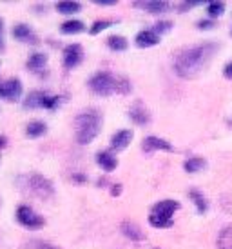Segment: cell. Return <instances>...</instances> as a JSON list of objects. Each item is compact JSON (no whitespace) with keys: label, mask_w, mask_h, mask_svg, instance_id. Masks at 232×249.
<instances>
[{"label":"cell","mask_w":232,"mask_h":249,"mask_svg":"<svg viewBox=\"0 0 232 249\" xmlns=\"http://www.w3.org/2000/svg\"><path fill=\"white\" fill-rule=\"evenodd\" d=\"M218 44L216 42H207V44H199V46H192V48L182 49L174 58V71L178 76L182 78H194L198 76L207 64L212 60V56L218 51Z\"/></svg>","instance_id":"cell-1"},{"label":"cell","mask_w":232,"mask_h":249,"mask_svg":"<svg viewBox=\"0 0 232 249\" xmlns=\"http://www.w3.org/2000/svg\"><path fill=\"white\" fill-rule=\"evenodd\" d=\"M76 125V142L80 145H87L98 137L100 127H102V115L96 109L82 111L75 118Z\"/></svg>","instance_id":"cell-2"},{"label":"cell","mask_w":232,"mask_h":249,"mask_svg":"<svg viewBox=\"0 0 232 249\" xmlns=\"http://www.w3.org/2000/svg\"><path fill=\"white\" fill-rule=\"evenodd\" d=\"M180 209V204L176 200H162L154 204V208L149 214V224L152 228H171L172 226V214Z\"/></svg>","instance_id":"cell-3"},{"label":"cell","mask_w":232,"mask_h":249,"mask_svg":"<svg viewBox=\"0 0 232 249\" xmlns=\"http://www.w3.org/2000/svg\"><path fill=\"white\" fill-rule=\"evenodd\" d=\"M116 80L118 76H115L109 71H98L89 78L87 86L98 97H111L113 93H116Z\"/></svg>","instance_id":"cell-4"},{"label":"cell","mask_w":232,"mask_h":249,"mask_svg":"<svg viewBox=\"0 0 232 249\" xmlns=\"http://www.w3.org/2000/svg\"><path fill=\"white\" fill-rule=\"evenodd\" d=\"M62 102V97L58 95H48L46 91H31L26 100H24V107L26 109H36V107H44V109L53 111L56 109Z\"/></svg>","instance_id":"cell-5"},{"label":"cell","mask_w":232,"mask_h":249,"mask_svg":"<svg viewBox=\"0 0 232 249\" xmlns=\"http://www.w3.org/2000/svg\"><path fill=\"white\" fill-rule=\"evenodd\" d=\"M28 186L31 189V193L40 196V198H49L55 195V187H53V182L42 175H31L28 177Z\"/></svg>","instance_id":"cell-6"},{"label":"cell","mask_w":232,"mask_h":249,"mask_svg":"<svg viewBox=\"0 0 232 249\" xmlns=\"http://www.w3.org/2000/svg\"><path fill=\"white\" fill-rule=\"evenodd\" d=\"M17 220H18L20 226L28 229H38L46 224V220L42 218L40 214L36 213L34 209L29 208V206H20L17 209Z\"/></svg>","instance_id":"cell-7"},{"label":"cell","mask_w":232,"mask_h":249,"mask_svg":"<svg viewBox=\"0 0 232 249\" xmlns=\"http://www.w3.org/2000/svg\"><path fill=\"white\" fill-rule=\"evenodd\" d=\"M22 82L18 78H9L6 82H0V98L15 102V100H20L22 97Z\"/></svg>","instance_id":"cell-8"},{"label":"cell","mask_w":232,"mask_h":249,"mask_svg":"<svg viewBox=\"0 0 232 249\" xmlns=\"http://www.w3.org/2000/svg\"><path fill=\"white\" fill-rule=\"evenodd\" d=\"M83 60V49L80 44H69L64 49V68L66 70H75Z\"/></svg>","instance_id":"cell-9"},{"label":"cell","mask_w":232,"mask_h":249,"mask_svg":"<svg viewBox=\"0 0 232 249\" xmlns=\"http://www.w3.org/2000/svg\"><path fill=\"white\" fill-rule=\"evenodd\" d=\"M129 117H131V120H133V122H134L136 125H147L150 122L149 109H147V107L144 106V102H140V100L131 106Z\"/></svg>","instance_id":"cell-10"},{"label":"cell","mask_w":232,"mask_h":249,"mask_svg":"<svg viewBox=\"0 0 232 249\" xmlns=\"http://www.w3.org/2000/svg\"><path fill=\"white\" fill-rule=\"evenodd\" d=\"M13 36L17 40L26 42V44H38V36L34 35V31L28 24H17L13 28Z\"/></svg>","instance_id":"cell-11"},{"label":"cell","mask_w":232,"mask_h":249,"mask_svg":"<svg viewBox=\"0 0 232 249\" xmlns=\"http://www.w3.org/2000/svg\"><path fill=\"white\" fill-rule=\"evenodd\" d=\"M131 140H133V131L131 129H120L111 137V147L115 151H122L131 144Z\"/></svg>","instance_id":"cell-12"},{"label":"cell","mask_w":232,"mask_h":249,"mask_svg":"<svg viewBox=\"0 0 232 249\" xmlns=\"http://www.w3.org/2000/svg\"><path fill=\"white\" fill-rule=\"evenodd\" d=\"M142 147H144L145 153L158 151V149H162V151H172L174 149L171 145V142H167L164 139H158V137H147V139H144Z\"/></svg>","instance_id":"cell-13"},{"label":"cell","mask_w":232,"mask_h":249,"mask_svg":"<svg viewBox=\"0 0 232 249\" xmlns=\"http://www.w3.org/2000/svg\"><path fill=\"white\" fill-rule=\"evenodd\" d=\"M138 48H152V46H156L160 44V36L152 31V29H144V31H140L134 38Z\"/></svg>","instance_id":"cell-14"},{"label":"cell","mask_w":232,"mask_h":249,"mask_svg":"<svg viewBox=\"0 0 232 249\" xmlns=\"http://www.w3.org/2000/svg\"><path fill=\"white\" fill-rule=\"evenodd\" d=\"M96 164L102 167L103 171L111 173V171H115L116 167H118V159L109 151H100L96 155Z\"/></svg>","instance_id":"cell-15"},{"label":"cell","mask_w":232,"mask_h":249,"mask_svg":"<svg viewBox=\"0 0 232 249\" xmlns=\"http://www.w3.org/2000/svg\"><path fill=\"white\" fill-rule=\"evenodd\" d=\"M122 233L129 240H133V242H142L145 236L144 233H142V229L138 228L136 224H133V222H123L122 224Z\"/></svg>","instance_id":"cell-16"},{"label":"cell","mask_w":232,"mask_h":249,"mask_svg":"<svg viewBox=\"0 0 232 249\" xmlns=\"http://www.w3.org/2000/svg\"><path fill=\"white\" fill-rule=\"evenodd\" d=\"M46 64H48V55H46V53H33V55H29V58H28V70L36 73V71L44 70Z\"/></svg>","instance_id":"cell-17"},{"label":"cell","mask_w":232,"mask_h":249,"mask_svg":"<svg viewBox=\"0 0 232 249\" xmlns=\"http://www.w3.org/2000/svg\"><path fill=\"white\" fill-rule=\"evenodd\" d=\"M60 31L64 35H78L85 31V24L82 20H67L60 26Z\"/></svg>","instance_id":"cell-18"},{"label":"cell","mask_w":232,"mask_h":249,"mask_svg":"<svg viewBox=\"0 0 232 249\" xmlns=\"http://www.w3.org/2000/svg\"><path fill=\"white\" fill-rule=\"evenodd\" d=\"M46 133H48V125L40 122V120H33L26 127V135H28L29 139H38V137L46 135Z\"/></svg>","instance_id":"cell-19"},{"label":"cell","mask_w":232,"mask_h":249,"mask_svg":"<svg viewBox=\"0 0 232 249\" xmlns=\"http://www.w3.org/2000/svg\"><path fill=\"white\" fill-rule=\"evenodd\" d=\"M183 167L187 173H198V171H201V169L207 167V160H205L203 157H192V159H189L185 162Z\"/></svg>","instance_id":"cell-20"},{"label":"cell","mask_w":232,"mask_h":249,"mask_svg":"<svg viewBox=\"0 0 232 249\" xmlns=\"http://www.w3.org/2000/svg\"><path fill=\"white\" fill-rule=\"evenodd\" d=\"M216 246L218 249H232V226H227L219 231Z\"/></svg>","instance_id":"cell-21"},{"label":"cell","mask_w":232,"mask_h":249,"mask_svg":"<svg viewBox=\"0 0 232 249\" xmlns=\"http://www.w3.org/2000/svg\"><path fill=\"white\" fill-rule=\"evenodd\" d=\"M56 11L62 15H76L82 11L80 2H56Z\"/></svg>","instance_id":"cell-22"},{"label":"cell","mask_w":232,"mask_h":249,"mask_svg":"<svg viewBox=\"0 0 232 249\" xmlns=\"http://www.w3.org/2000/svg\"><path fill=\"white\" fill-rule=\"evenodd\" d=\"M189 196H191V200L194 202V206H196L199 214H203L205 211L209 209V202L205 200V196L201 195V191H198V189H191V191H189Z\"/></svg>","instance_id":"cell-23"},{"label":"cell","mask_w":232,"mask_h":249,"mask_svg":"<svg viewBox=\"0 0 232 249\" xmlns=\"http://www.w3.org/2000/svg\"><path fill=\"white\" fill-rule=\"evenodd\" d=\"M107 46H109V49H113V51H125V49L129 48V42L122 35H111L109 38H107Z\"/></svg>","instance_id":"cell-24"},{"label":"cell","mask_w":232,"mask_h":249,"mask_svg":"<svg viewBox=\"0 0 232 249\" xmlns=\"http://www.w3.org/2000/svg\"><path fill=\"white\" fill-rule=\"evenodd\" d=\"M136 6L144 7L145 11H149V13H165L169 9L167 2H142V4H136Z\"/></svg>","instance_id":"cell-25"},{"label":"cell","mask_w":232,"mask_h":249,"mask_svg":"<svg viewBox=\"0 0 232 249\" xmlns=\"http://www.w3.org/2000/svg\"><path fill=\"white\" fill-rule=\"evenodd\" d=\"M111 26H115V22L113 20H96L95 24L91 26L89 33H91V35H98V33H102V31H105V29H109Z\"/></svg>","instance_id":"cell-26"},{"label":"cell","mask_w":232,"mask_h":249,"mask_svg":"<svg viewBox=\"0 0 232 249\" xmlns=\"http://www.w3.org/2000/svg\"><path fill=\"white\" fill-rule=\"evenodd\" d=\"M223 11H225V4H223V2H211V4H209V7H207V13H209V17H211V18H216V17H219Z\"/></svg>","instance_id":"cell-27"},{"label":"cell","mask_w":232,"mask_h":249,"mask_svg":"<svg viewBox=\"0 0 232 249\" xmlns=\"http://www.w3.org/2000/svg\"><path fill=\"white\" fill-rule=\"evenodd\" d=\"M171 28H172V22H169V20H160V22H156V24H154L152 31H154V33H156V35L160 36V35H164V33H169V31H171Z\"/></svg>","instance_id":"cell-28"},{"label":"cell","mask_w":232,"mask_h":249,"mask_svg":"<svg viewBox=\"0 0 232 249\" xmlns=\"http://www.w3.org/2000/svg\"><path fill=\"white\" fill-rule=\"evenodd\" d=\"M6 49V42H4V22L0 18V53Z\"/></svg>","instance_id":"cell-29"},{"label":"cell","mask_w":232,"mask_h":249,"mask_svg":"<svg viewBox=\"0 0 232 249\" xmlns=\"http://www.w3.org/2000/svg\"><path fill=\"white\" fill-rule=\"evenodd\" d=\"M33 246L36 249H60V248H56V246H53V244H48V242H33Z\"/></svg>","instance_id":"cell-30"},{"label":"cell","mask_w":232,"mask_h":249,"mask_svg":"<svg viewBox=\"0 0 232 249\" xmlns=\"http://www.w3.org/2000/svg\"><path fill=\"white\" fill-rule=\"evenodd\" d=\"M73 182H76V184H85V182H87V177L83 173H73Z\"/></svg>","instance_id":"cell-31"},{"label":"cell","mask_w":232,"mask_h":249,"mask_svg":"<svg viewBox=\"0 0 232 249\" xmlns=\"http://www.w3.org/2000/svg\"><path fill=\"white\" fill-rule=\"evenodd\" d=\"M198 4H201V2H183V4H180V6H178V9H180V11H185V9L198 6Z\"/></svg>","instance_id":"cell-32"},{"label":"cell","mask_w":232,"mask_h":249,"mask_svg":"<svg viewBox=\"0 0 232 249\" xmlns=\"http://www.w3.org/2000/svg\"><path fill=\"white\" fill-rule=\"evenodd\" d=\"M111 195H113V196L122 195V184H113V187H111Z\"/></svg>","instance_id":"cell-33"},{"label":"cell","mask_w":232,"mask_h":249,"mask_svg":"<svg viewBox=\"0 0 232 249\" xmlns=\"http://www.w3.org/2000/svg\"><path fill=\"white\" fill-rule=\"evenodd\" d=\"M198 28L199 29H212V28H214V22H209V20H201V22H199V24H198Z\"/></svg>","instance_id":"cell-34"},{"label":"cell","mask_w":232,"mask_h":249,"mask_svg":"<svg viewBox=\"0 0 232 249\" xmlns=\"http://www.w3.org/2000/svg\"><path fill=\"white\" fill-rule=\"evenodd\" d=\"M96 6H115L116 0H96Z\"/></svg>","instance_id":"cell-35"},{"label":"cell","mask_w":232,"mask_h":249,"mask_svg":"<svg viewBox=\"0 0 232 249\" xmlns=\"http://www.w3.org/2000/svg\"><path fill=\"white\" fill-rule=\"evenodd\" d=\"M223 73H225V76H227V78H232V62L229 64V66H227V68H225V71H223Z\"/></svg>","instance_id":"cell-36"},{"label":"cell","mask_w":232,"mask_h":249,"mask_svg":"<svg viewBox=\"0 0 232 249\" xmlns=\"http://www.w3.org/2000/svg\"><path fill=\"white\" fill-rule=\"evenodd\" d=\"M6 145H7V139L4 137V135H0V149L6 147Z\"/></svg>","instance_id":"cell-37"},{"label":"cell","mask_w":232,"mask_h":249,"mask_svg":"<svg viewBox=\"0 0 232 249\" xmlns=\"http://www.w3.org/2000/svg\"><path fill=\"white\" fill-rule=\"evenodd\" d=\"M0 204H2V202H0Z\"/></svg>","instance_id":"cell-38"}]
</instances>
